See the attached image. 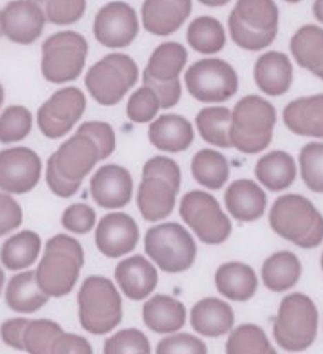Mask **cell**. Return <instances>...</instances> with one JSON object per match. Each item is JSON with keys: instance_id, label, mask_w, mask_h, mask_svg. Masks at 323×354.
I'll list each match as a JSON object with an SVG mask.
<instances>
[{"instance_id": "1", "label": "cell", "mask_w": 323, "mask_h": 354, "mask_svg": "<svg viewBox=\"0 0 323 354\" xmlns=\"http://www.w3.org/2000/svg\"><path fill=\"white\" fill-rule=\"evenodd\" d=\"M84 266V251L70 234H55L46 243L44 256L37 266L36 279L49 298L71 293Z\"/></svg>"}, {"instance_id": "2", "label": "cell", "mask_w": 323, "mask_h": 354, "mask_svg": "<svg viewBox=\"0 0 323 354\" xmlns=\"http://www.w3.org/2000/svg\"><path fill=\"white\" fill-rule=\"evenodd\" d=\"M182 185V171L170 157H152L142 169L137 188V209L147 222H159L173 212Z\"/></svg>"}, {"instance_id": "3", "label": "cell", "mask_w": 323, "mask_h": 354, "mask_svg": "<svg viewBox=\"0 0 323 354\" xmlns=\"http://www.w3.org/2000/svg\"><path fill=\"white\" fill-rule=\"evenodd\" d=\"M268 222L275 233L304 250H312L323 241L322 214L301 194L280 196L270 209Z\"/></svg>"}, {"instance_id": "4", "label": "cell", "mask_w": 323, "mask_h": 354, "mask_svg": "<svg viewBox=\"0 0 323 354\" xmlns=\"http://www.w3.org/2000/svg\"><path fill=\"white\" fill-rule=\"evenodd\" d=\"M277 123V112L260 95H246L231 110V146L242 154H259L268 147Z\"/></svg>"}, {"instance_id": "5", "label": "cell", "mask_w": 323, "mask_h": 354, "mask_svg": "<svg viewBox=\"0 0 323 354\" xmlns=\"http://www.w3.org/2000/svg\"><path fill=\"white\" fill-rule=\"evenodd\" d=\"M79 324L92 335L110 333L123 319V301L117 286L107 277L91 275L78 293Z\"/></svg>"}, {"instance_id": "6", "label": "cell", "mask_w": 323, "mask_h": 354, "mask_svg": "<svg viewBox=\"0 0 323 354\" xmlns=\"http://www.w3.org/2000/svg\"><path fill=\"white\" fill-rule=\"evenodd\" d=\"M280 12L270 0H242L228 18L231 39L246 50H262L275 41L278 32Z\"/></svg>"}, {"instance_id": "7", "label": "cell", "mask_w": 323, "mask_h": 354, "mask_svg": "<svg viewBox=\"0 0 323 354\" xmlns=\"http://www.w3.org/2000/svg\"><path fill=\"white\" fill-rule=\"evenodd\" d=\"M318 313L313 301L302 293L283 298L273 322V338L289 353L306 351L317 338Z\"/></svg>"}, {"instance_id": "8", "label": "cell", "mask_w": 323, "mask_h": 354, "mask_svg": "<svg viewBox=\"0 0 323 354\" xmlns=\"http://www.w3.org/2000/svg\"><path fill=\"white\" fill-rule=\"evenodd\" d=\"M144 250L165 274H182L194 264L197 246L183 225L167 222L147 230Z\"/></svg>"}, {"instance_id": "9", "label": "cell", "mask_w": 323, "mask_h": 354, "mask_svg": "<svg viewBox=\"0 0 323 354\" xmlns=\"http://www.w3.org/2000/svg\"><path fill=\"white\" fill-rule=\"evenodd\" d=\"M88 50V41L79 32H55L42 44V76L55 84L78 80L86 65Z\"/></svg>"}, {"instance_id": "10", "label": "cell", "mask_w": 323, "mask_h": 354, "mask_svg": "<svg viewBox=\"0 0 323 354\" xmlns=\"http://www.w3.org/2000/svg\"><path fill=\"white\" fill-rule=\"evenodd\" d=\"M139 70L126 54H108L89 68L84 83L89 94L101 105L112 107L136 84Z\"/></svg>"}, {"instance_id": "11", "label": "cell", "mask_w": 323, "mask_h": 354, "mask_svg": "<svg viewBox=\"0 0 323 354\" xmlns=\"http://www.w3.org/2000/svg\"><path fill=\"white\" fill-rule=\"evenodd\" d=\"M188 62V52L178 42H164L152 52L142 73L144 86L159 95L160 107L170 109L182 97V84L178 76Z\"/></svg>"}, {"instance_id": "12", "label": "cell", "mask_w": 323, "mask_h": 354, "mask_svg": "<svg viewBox=\"0 0 323 354\" xmlns=\"http://www.w3.org/2000/svg\"><path fill=\"white\" fill-rule=\"evenodd\" d=\"M179 215L206 245H222L231 234V222L218 201L206 191H189L179 204Z\"/></svg>"}, {"instance_id": "13", "label": "cell", "mask_w": 323, "mask_h": 354, "mask_svg": "<svg viewBox=\"0 0 323 354\" xmlns=\"http://www.w3.org/2000/svg\"><path fill=\"white\" fill-rule=\"evenodd\" d=\"M188 93L206 104H220L231 99L239 88V80L233 66L220 59L197 60L186 75Z\"/></svg>"}, {"instance_id": "14", "label": "cell", "mask_w": 323, "mask_h": 354, "mask_svg": "<svg viewBox=\"0 0 323 354\" xmlns=\"http://www.w3.org/2000/svg\"><path fill=\"white\" fill-rule=\"evenodd\" d=\"M86 110V95L78 88H63L37 110V125L46 138L57 140L71 131Z\"/></svg>"}, {"instance_id": "15", "label": "cell", "mask_w": 323, "mask_h": 354, "mask_svg": "<svg viewBox=\"0 0 323 354\" xmlns=\"http://www.w3.org/2000/svg\"><path fill=\"white\" fill-rule=\"evenodd\" d=\"M101 160V152L91 138L76 131L47 160V170L61 180L81 185L84 176Z\"/></svg>"}, {"instance_id": "16", "label": "cell", "mask_w": 323, "mask_h": 354, "mask_svg": "<svg viewBox=\"0 0 323 354\" xmlns=\"http://www.w3.org/2000/svg\"><path fill=\"white\" fill-rule=\"evenodd\" d=\"M42 162L35 151L25 146L0 151V189L7 194H25L41 180Z\"/></svg>"}, {"instance_id": "17", "label": "cell", "mask_w": 323, "mask_h": 354, "mask_svg": "<svg viewBox=\"0 0 323 354\" xmlns=\"http://www.w3.org/2000/svg\"><path fill=\"white\" fill-rule=\"evenodd\" d=\"M139 35V21L135 8L125 2L104 6L94 18V36L106 47H126Z\"/></svg>"}, {"instance_id": "18", "label": "cell", "mask_w": 323, "mask_h": 354, "mask_svg": "<svg viewBox=\"0 0 323 354\" xmlns=\"http://www.w3.org/2000/svg\"><path fill=\"white\" fill-rule=\"evenodd\" d=\"M139 227L135 218L123 212L104 215L96 230V246L104 256L118 259L137 246Z\"/></svg>"}, {"instance_id": "19", "label": "cell", "mask_w": 323, "mask_h": 354, "mask_svg": "<svg viewBox=\"0 0 323 354\" xmlns=\"http://www.w3.org/2000/svg\"><path fill=\"white\" fill-rule=\"evenodd\" d=\"M46 20V12L37 2H10L2 10L3 36L15 44H32L41 37Z\"/></svg>"}, {"instance_id": "20", "label": "cell", "mask_w": 323, "mask_h": 354, "mask_svg": "<svg viewBox=\"0 0 323 354\" xmlns=\"http://www.w3.org/2000/svg\"><path fill=\"white\" fill-rule=\"evenodd\" d=\"M92 199L102 209H121L130 204L133 196V178L125 167L104 165L92 175Z\"/></svg>"}, {"instance_id": "21", "label": "cell", "mask_w": 323, "mask_h": 354, "mask_svg": "<svg viewBox=\"0 0 323 354\" xmlns=\"http://www.w3.org/2000/svg\"><path fill=\"white\" fill-rule=\"evenodd\" d=\"M115 280L128 299L141 301L149 298L159 283L157 269L144 256H131L118 262Z\"/></svg>"}, {"instance_id": "22", "label": "cell", "mask_w": 323, "mask_h": 354, "mask_svg": "<svg viewBox=\"0 0 323 354\" xmlns=\"http://www.w3.org/2000/svg\"><path fill=\"white\" fill-rule=\"evenodd\" d=\"M191 10L189 0H149L141 8L142 25L152 35L168 36L183 26Z\"/></svg>"}, {"instance_id": "23", "label": "cell", "mask_w": 323, "mask_h": 354, "mask_svg": "<svg viewBox=\"0 0 323 354\" xmlns=\"http://www.w3.org/2000/svg\"><path fill=\"white\" fill-rule=\"evenodd\" d=\"M225 205L239 222H255L265 214L267 194L253 180H236L226 188Z\"/></svg>"}, {"instance_id": "24", "label": "cell", "mask_w": 323, "mask_h": 354, "mask_svg": "<svg viewBox=\"0 0 323 354\" xmlns=\"http://www.w3.org/2000/svg\"><path fill=\"white\" fill-rule=\"evenodd\" d=\"M191 327L201 337L218 338L226 335L235 325V313L223 299L204 298L193 306Z\"/></svg>"}, {"instance_id": "25", "label": "cell", "mask_w": 323, "mask_h": 354, "mask_svg": "<svg viewBox=\"0 0 323 354\" xmlns=\"http://www.w3.org/2000/svg\"><path fill=\"white\" fill-rule=\"evenodd\" d=\"M255 84L268 95L286 94L293 84V65L283 52H265L255 62Z\"/></svg>"}, {"instance_id": "26", "label": "cell", "mask_w": 323, "mask_h": 354, "mask_svg": "<svg viewBox=\"0 0 323 354\" xmlns=\"http://www.w3.org/2000/svg\"><path fill=\"white\" fill-rule=\"evenodd\" d=\"M283 120L294 135L323 138V94L289 102L283 110Z\"/></svg>"}, {"instance_id": "27", "label": "cell", "mask_w": 323, "mask_h": 354, "mask_svg": "<svg viewBox=\"0 0 323 354\" xmlns=\"http://www.w3.org/2000/svg\"><path fill=\"white\" fill-rule=\"evenodd\" d=\"M149 141L160 151L183 152L194 141L193 125L182 115H162L150 123Z\"/></svg>"}, {"instance_id": "28", "label": "cell", "mask_w": 323, "mask_h": 354, "mask_svg": "<svg viewBox=\"0 0 323 354\" xmlns=\"http://www.w3.org/2000/svg\"><path fill=\"white\" fill-rule=\"evenodd\" d=\"M215 286L226 299L244 303L255 295L259 286L257 275L254 269L242 262H225L217 269Z\"/></svg>"}, {"instance_id": "29", "label": "cell", "mask_w": 323, "mask_h": 354, "mask_svg": "<svg viewBox=\"0 0 323 354\" xmlns=\"http://www.w3.org/2000/svg\"><path fill=\"white\" fill-rule=\"evenodd\" d=\"M144 324L155 333H175L186 324V308L168 295H155L142 308Z\"/></svg>"}, {"instance_id": "30", "label": "cell", "mask_w": 323, "mask_h": 354, "mask_svg": "<svg viewBox=\"0 0 323 354\" xmlns=\"http://www.w3.org/2000/svg\"><path fill=\"white\" fill-rule=\"evenodd\" d=\"M49 301L37 283L36 272L26 270L12 277L6 291V303L8 308L20 314H32L44 308Z\"/></svg>"}, {"instance_id": "31", "label": "cell", "mask_w": 323, "mask_h": 354, "mask_svg": "<svg viewBox=\"0 0 323 354\" xmlns=\"http://www.w3.org/2000/svg\"><path fill=\"white\" fill-rule=\"evenodd\" d=\"M291 54L302 68L323 80V28L306 25L291 37Z\"/></svg>"}, {"instance_id": "32", "label": "cell", "mask_w": 323, "mask_h": 354, "mask_svg": "<svg viewBox=\"0 0 323 354\" xmlns=\"http://www.w3.org/2000/svg\"><path fill=\"white\" fill-rule=\"evenodd\" d=\"M41 248L42 241L39 234L31 230H23V232L7 238L0 250V261L6 269L20 272L35 264L39 257Z\"/></svg>"}, {"instance_id": "33", "label": "cell", "mask_w": 323, "mask_h": 354, "mask_svg": "<svg viewBox=\"0 0 323 354\" xmlns=\"http://www.w3.org/2000/svg\"><path fill=\"white\" fill-rule=\"evenodd\" d=\"M301 261L294 252L280 251L264 262L262 280L270 291L282 293L297 283L301 279Z\"/></svg>"}, {"instance_id": "34", "label": "cell", "mask_w": 323, "mask_h": 354, "mask_svg": "<svg viewBox=\"0 0 323 354\" xmlns=\"http://www.w3.org/2000/svg\"><path fill=\"white\" fill-rule=\"evenodd\" d=\"M255 176L267 189L283 191L296 180V164L288 152H268L255 164Z\"/></svg>"}, {"instance_id": "35", "label": "cell", "mask_w": 323, "mask_h": 354, "mask_svg": "<svg viewBox=\"0 0 323 354\" xmlns=\"http://www.w3.org/2000/svg\"><path fill=\"white\" fill-rule=\"evenodd\" d=\"M199 135L208 145L217 147H231V110L222 105L204 107L196 117Z\"/></svg>"}, {"instance_id": "36", "label": "cell", "mask_w": 323, "mask_h": 354, "mask_svg": "<svg viewBox=\"0 0 323 354\" xmlns=\"http://www.w3.org/2000/svg\"><path fill=\"white\" fill-rule=\"evenodd\" d=\"M194 180L208 189H220L230 178V165L226 157L213 149H201L191 162Z\"/></svg>"}, {"instance_id": "37", "label": "cell", "mask_w": 323, "mask_h": 354, "mask_svg": "<svg viewBox=\"0 0 323 354\" xmlns=\"http://www.w3.org/2000/svg\"><path fill=\"white\" fill-rule=\"evenodd\" d=\"M186 39L199 54H218L226 44L225 28L217 18L208 15L197 17L188 26Z\"/></svg>"}, {"instance_id": "38", "label": "cell", "mask_w": 323, "mask_h": 354, "mask_svg": "<svg viewBox=\"0 0 323 354\" xmlns=\"http://www.w3.org/2000/svg\"><path fill=\"white\" fill-rule=\"evenodd\" d=\"M225 351L226 354H278L264 328L255 324H242L233 330Z\"/></svg>"}, {"instance_id": "39", "label": "cell", "mask_w": 323, "mask_h": 354, "mask_svg": "<svg viewBox=\"0 0 323 354\" xmlns=\"http://www.w3.org/2000/svg\"><path fill=\"white\" fill-rule=\"evenodd\" d=\"M32 130V113L23 105H10L0 113V142H20Z\"/></svg>"}, {"instance_id": "40", "label": "cell", "mask_w": 323, "mask_h": 354, "mask_svg": "<svg viewBox=\"0 0 323 354\" xmlns=\"http://www.w3.org/2000/svg\"><path fill=\"white\" fill-rule=\"evenodd\" d=\"M61 333L63 328L54 320H30L25 332V351L28 354H50L54 343Z\"/></svg>"}, {"instance_id": "41", "label": "cell", "mask_w": 323, "mask_h": 354, "mask_svg": "<svg viewBox=\"0 0 323 354\" xmlns=\"http://www.w3.org/2000/svg\"><path fill=\"white\" fill-rule=\"evenodd\" d=\"M304 183L313 193H323V142H309L299 154Z\"/></svg>"}, {"instance_id": "42", "label": "cell", "mask_w": 323, "mask_h": 354, "mask_svg": "<svg viewBox=\"0 0 323 354\" xmlns=\"http://www.w3.org/2000/svg\"><path fill=\"white\" fill-rule=\"evenodd\" d=\"M104 354H150V343L141 330L125 328L104 343Z\"/></svg>"}, {"instance_id": "43", "label": "cell", "mask_w": 323, "mask_h": 354, "mask_svg": "<svg viewBox=\"0 0 323 354\" xmlns=\"http://www.w3.org/2000/svg\"><path fill=\"white\" fill-rule=\"evenodd\" d=\"M160 109L159 95L147 86H142L131 94L126 105V113L131 122L147 123L154 120Z\"/></svg>"}, {"instance_id": "44", "label": "cell", "mask_w": 323, "mask_h": 354, "mask_svg": "<svg viewBox=\"0 0 323 354\" xmlns=\"http://www.w3.org/2000/svg\"><path fill=\"white\" fill-rule=\"evenodd\" d=\"M155 354H207V346L191 333H175L160 339Z\"/></svg>"}, {"instance_id": "45", "label": "cell", "mask_w": 323, "mask_h": 354, "mask_svg": "<svg viewBox=\"0 0 323 354\" xmlns=\"http://www.w3.org/2000/svg\"><path fill=\"white\" fill-rule=\"evenodd\" d=\"M61 225L75 234H86L96 227V210L88 204H73L65 209Z\"/></svg>"}, {"instance_id": "46", "label": "cell", "mask_w": 323, "mask_h": 354, "mask_svg": "<svg viewBox=\"0 0 323 354\" xmlns=\"http://www.w3.org/2000/svg\"><path fill=\"white\" fill-rule=\"evenodd\" d=\"M78 133H83L96 142L101 152V160L110 157L115 151V131L106 122H86L78 128Z\"/></svg>"}, {"instance_id": "47", "label": "cell", "mask_w": 323, "mask_h": 354, "mask_svg": "<svg viewBox=\"0 0 323 354\" xmlns=\"http://www.w3.org/2000/svg\"><path fill=\"white\" fill-rule=\"evenodd\" d=\"M86 12V2L73 0V2H47L46 18L54 25H71L76 23Z\"/></svg>"}, {"instance_id": "48", "label": "cell", "mask_w": 323, "mask_h": 354, "mask_svg": "<svg viewBox=\"0 0 323 354\" xmlns=\"http://www.w3.org/2000/svg\"><path fill=\"white\" fill-rule=\"evenodd\" d=\"M23 222V209L12 194L0 193V236L12 233Z\"/></svg>"}, {"instance_id": "49", "label": "cell", "mask_w": 323, "mask_h": 354, "mask_svg": "<svg viewBox=\"0 0 323 354\" xmlns=\"http://www.w3.org/2000/svg\"><path fill=\"white\" fill-rule=\"evenodd\" d=\"M28 324H30V320L23 317L6 320L0 328L3 343L13 349H18V351H25V332Z\"/></svg>"}, {"instance_id": "50", "label": "cell", "mask_w": 323, "mask_h": 354, "mask_svg": "<svg viewBox=\"0 0 323 354\" xmlns=\"http://www.w3.org/2000/svg\"><path fill=\"white\" fill-rule=\"evenodd\" d=\"M50 354H94L91 343L76 333H61L54 343Z\"/></svg>"}, {"instance_id": "51", "label": "cell", "mask_w": 323, "mask_h": 354, "mask_svg": "<svg viewBox=\"0 0 323 354\" xmlns=\"http://www.w3.org/2000/svg\"><path fill=\"white\" fill-rule=\"evenodd\" d=\"M312 10H313V15H315L317 20L323 23V0H320V2L313 3Z\"/></svg>"}, {"instance_id": "52", "label": "cell", "mask_w": 323, "mask_h": 354, "mask_svg": "<svg viewBox=\"0 0 323 354\" xmlns=\"http://www.w3.org/2000/svg\"><path fill=\"white\" fill-rule=\"evenodd\" d=\"M204 6H213V7H215V6H225V3L226 2H223V0H222V2H211V0H204Z\"/></svg>"}, {"instance_id": "53", "label": "cell", "mask_w": 323, "mask_h": 354, "mask_svg": "<svg viewBox=\"0 0 323 354\" xmlns=\"http://www.w3.org/2000/svg\"><path fill=\"white\" fill-rule=\"evenodd\" d=\"M3 285H6V275H3V270L0 269V293H2Z\"/></svg>"}, {"instance_id": "54", "label": "cell", "mask_w": 323, "mask_h": 354, "mask_svg": "<svg viewBox=\"0 0 323 354\" xmlns=\"http://www.w3.org/2000/svg\"><path fill=\"white\" fill-rule=\"evenodd\" d=\"M2 104H3V88L2 84H0V107H2Z\"/></svg>"}, {"instance_id": "55", "label": "cell", "mask_w": 323, "mask_h": 354, "mask_svg": "<svg viewBox=\"0 0 323 354\" xmlns=\"http://www.w3.org/2000/svg\"><path fill=\"white\" fill-rule=\"evenodd\" d=\"M3 31H2V10H0V37H2Z\"/></svg>"}, {"instance_id": "56", "label": "cell", "mask_w": 323, "mask_h": 354, "mask_svg": "<svg viewBox=\"0 0 323 354\" xmlns=\"http://www.w3.org/2000/svg\"><path fill=\"white\" fill-rule=\"evenodd\" d=\"M322 270H323V254H322Z\"/></svg>"}]
</instances>
